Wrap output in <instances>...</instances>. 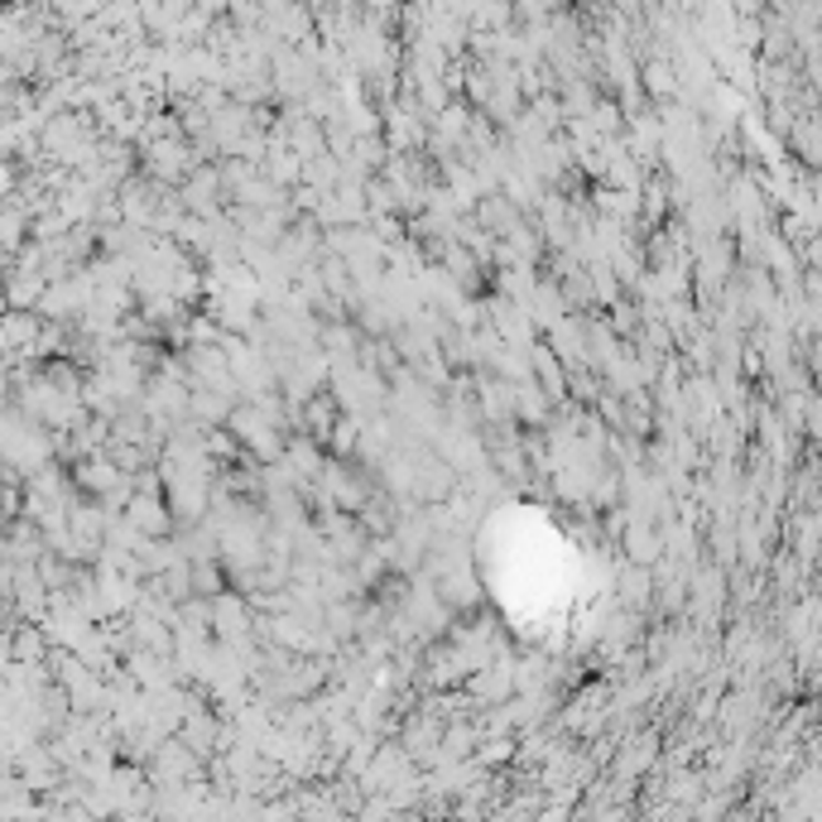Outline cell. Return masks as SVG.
<instances>
[{"label": "cell", "mask_w": 822, "mask_h": 822, "mask_svg": "<svg viewBox=\"0 0 822 822\" xmlns=\"http://www.w3.org/2000/svg\"><path fill=\"white\" fill-rule=\"evenodd\" d=\"M39 337V323L30 313H10L0 317V356H15V351H30Z\"/></svg>", "instance_id": "1"}]
</instances>
